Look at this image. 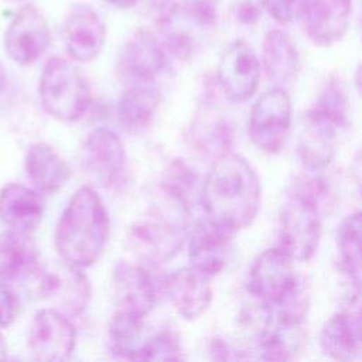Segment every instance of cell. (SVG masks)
<instances>
[{"instance_id":"1","label":"cell","mask_w":362,"mask_h":362,"mask_svg":"<svg viewBox=\"0 0 362 362\" xmlns=\"http://www.w3.org/2000/svg\"><path fill=\"white\" fill-rule=\"evenodd\" d=\"M199 194L206 218L233 233L255 221L260 205L256 171L242 156L229 151L215 158Z\"/></svg>"},{"instance_id":"2","label":"cell","mask_w":362,"mask_h":362,"mask_svg":"<svg viewBox=\"0 0 362 362\" xmlns=\"http://www.w3.org/2000/svg\"><path fill=\"white\" fill-rule=\"evenodd\" d=\"M107 211L92 187H81L66 204L57 229L55 247L68 264L88 267L102 255L109 239Z\"/></svg>"},{"instance_id":"3","label":"cell","mask_w":362,"mask_h":362,"mask_svg":"<svg viewBox=\"0 0 362 362\" xmlns=\"http://www.w3.org/2000/svg\"><path fill=\"white\" fill-rule=\"evenodd\" d=\"M293 263L280 247L264 250L250 267L247 290L272 313L304 321L310 297L307 284Z\"/></svg>"},{"instance_id":"4","label":"cell","mask_w":362,"mask_h":362,"mask_svg":"<svg viewBox=\"0 0 362 362\" xmlns=\"http://www.w3.org/2000/svg\"><path fill=\"white\" fill-rule=\"evenodd\" d=\"M328 192L318 178L297 182L284 202L279 219V245L291 260L307 262L321 239V214Z\"/></svg>"},{"instance_id":"5","label":"cell","mask_w":362,"mask_h":362,"mask_svg":"<svg viewBox=\"0 0 362 362\" xmlns=\"http://www.w3.org/2000/svg\"><path fill=\"white\" fill-rule=\"evenodd\" d=\"M216 23V8L211 0H188L165 10L158 21L164 48L180 59L197 55Z\"/></svg>"},{"instance_id":"6","label":"cell","mask_w":362,"mask_h":362,"mask_svg":"<svg viewBox=\"0 0 362 362\" xmlns=\"http://www.w3.org/2000/svg\"><path fill=\"white\" fill-rule=\"evenodd\" d=\"M38 93L45 112L59 122L81 119L90 105V89L85 76L61 57H52L45 62Z\"/></svg>"},{"instance_id":"7","label":"cell","mask_w":362,"mask_h":362,"mask_svg":"<svg viewBox=\"0 0 362 362\" xmlns=\"http://www.w3.org/2000/svg\"><path fill=\"white\" fill-rule=\"evenodd\" d=\"M31 293L65 315H79L90 300V283L86 276L72 264H41L25 280Z\"/></svg>"},{"instance_id":"8","label":"cell","mask_w":362,"mask_h":362,"mask_svg":"<svg viewBox=\"0 0 362 362\" xmlns=\"http://www.w3.org/2000/svg\"><path fill=\"white\" fill-rule=\"evenodd\" d=\"M188 236L184 215L156 214L136 221L127 232V246L133 255L148 263L173 259Z\"/></svg>"},{"instance_id":"9","label":"cell","mask_w":362,"mask_h":362,"mask_svg":"<svg viewBox=\"0 0 362 362\" xmlns=\"http://www.w3.org/2000/svg\"><path fill=\"white\" fill-rule=\"evenodd\" d=\"M168 66L167 51L158 38L146 28L134 31L122 45L117 57V74L130 85L156 86Z\"/></svg>"},{"instance_id":"10","label":"cell","mask_w":362,"mask_h":362,"mask_svg":"<svg viewBox=\"0 0 362 362\" xmlns=\"http://www.w3.org/2000/svg\"><path fill=\"white\" fill-rule=\"evenodd\" d=\"M291 122V102L286 90L276 86L262 93L253 103L249 134L256 147L276 153L286 141Z\"/></svg>"},{"instance_id":"11","label":"cell","mask_w":362,"mask_h":362,"mask_svg":"<svg viewBox=\"0 0 362 362\" xmlns=\"http://www.w3.org/2000/svg\"><path fill=\"white\" fill-rule=\"evenodd\" d=\"M51 31L44 14L34 4L21 6L8 21L3 45L11 61L30 65L48 49Z\"/></svg>"},{"instance_id":"12","label":"cell","mask_w":362,"mask_h":362,"mask_svg":"<svg viewBox=\"0 0 362 362\" xmlns=\"http://www.w3.org/2000/svg\"><path fill=\"white\" fill-rule=\"evenodd\" d=\"M85 161L93 175L109 189L120 191L130 180L129 160L120 137L107 127L92 130L83 146Z\"/></svg>"},{"instance_id":"13","label":"cell","mask_w":362,"mask_h":362,"mask_svg":"<svg viewBox=\"0 0 362 362\" xmlns=\"http://www.w3.org/2000/svg\"><path fill=\"white\" fill-rule=\"evenodd\" d=\"M27 341L35 359L59 362L72 355L76 331L68 315L45 307L34 314L28 327Z\"/></svg>"},{"instance_id":"14","label":"cell","mask_w":362,"mask_h":362,"mask_svg":"<svg viewBox=\"0 0 362 362\" xmlns=\"http://www.w3.org/2000/svg\"><path fill=\"white\" fill-rule=\"evenodd\" d=\"M216 78L228 99L245 102L253 96L260 79V65L256 54L243 40L230 42L222 51Z\"/></svg>"},{"instance_id":"15","label":"cell","mask_w":362,"mask_h":362,"mask_svg":"<svg viewBox=\"0 0 362 362\" xmlns=\"http://www.w3.org/2000/svg\"><path fill=\"white\" fill-rule=\"evenodd\" d=\"M65 49L76 62H90L100 54L106 40V25L98 11L86 3H74L64 18Z\"/></svg>"},{"instance_id":"16","label":"cell","mask_w":362,"mask_h":362,"mask_svg":"<svg viewBox=\"0 0 362 362\" xmlns=\"http://www.w3.org/2000/svg\"><path fill=\"white\" fill-rule=\"evenodd\" d=\"M352 0H301L300 18L304 33L318 47H331L346 33Z\"/></svg>"},{"instance_id":"17","label":"cell","mask_w":362,"mask_h":362,"mask_svg":"<svg viewBox=\"0 0 362 362\" xmlns=\"http://www.w3.org/2000/svg\"><path fill=\"white\" fill-rule=\"evenodd\" d=\"M320 346L324 355L335 361H354L361 356L362 337L358 294L324 322L320 334Z\"/></svg>"},{"instance_id":"18","label":"cell","mask_w":362,"mask_h":362,"mask_svg":"<svg viewBox=\"0 0 362 362\" xmlns=\"http://www.w3.org/2000/svg\"><path fill=\"white\" fill-rule=\"evenodd\" d=\"M232 235L208 218L197 222L188 240L189 266L209 279L219 274L230 256Z\"/></svg>"},{"instance_id":"19","label":"cell","mask_w":362,"mask_h":362,"mask_svg":"<svg viewBox=\"0 0 362 362\" xmlns=\"http://www.w3.org/2000/svg\"><path fill=\"white\" fill-rule=\"evenodd\" d=\"M116 311L144 320L157 300V287L148 272L137 264L119 262L113 272Z\"/></svg>"},{"instance_id":"20","label":"cell","mask_w":362,"mask_h":362,"mask_svg":"<svg viewBox=\"0 0 362 362\" xmlns=\"http://www.w3.org/2000/svg\"><path fill=\"white\" fill-rule=\"evenodd\" d=\"M209 277L191 266L178 269L163 280V291L175 311L185 320L201 317L212 301Z\"/></svg>"},{"instance_id":"21","label":"cell","mask_w":362,"mask_h":362,"mask_svg":"<svg viewBox=\"0 0 362 362\" xmlns=\"http://www.w3.org/2000/svg\"><path fill=\"white\" fill-rule=\"evenodd\" d=\"M260 327L255 337V352L260 359L287 361L294 358L303 342V322L277 320L262 308Z\"/></svg>"},{"instance_id":"22","label":"cell","mask_w":362,"mask_h":362,"mask_svg":"<svg viewBox=\"0 0 362 362\" xmlns=\"http://www.w3.org/2000/svg\"><path fill=\"white\" fill-rule=\"evenodd\" d=\"M42 214L44 201L35 189L20 182H10L0 189V221L10 229L31 233Z\"/></svg>"},{"instance_id":"23","label":"cell","mask_w":362,"mask_h":362,"mask_svg":"<svg viewBox=\"0 0 362 362\" xmlns=\"http://www.w3.org/2000/svg\"><path fill=\"white\" fill-rule=\"evenodd\" d=\"M337 129L310 109L305 112L298 137V156L308 171L324 170L332 160Z\"/></svg>"},{"instance_id":"24","label":"cell","mask_w":362,"mask_h":362,"mask_svg":"<svg viewBox=\"0 0 362 362\" xmlns=\"http://www.w3.org/2000/svg\"><path fill=\"white\" fill-rule=\"evenodd\" d=\"M40 266V253L30 233L13 229L0 233V279L27 280Z\"/></svg>"},{"instance_id":"25","label":"cell","mask_w":362,"mask_h":362,"mask_svg":"<svg viewBox=\"0 0 362 362\" xmlns=\"http://www.w3.org/2000/svg\"><path fill=\"white\" fill-rule=\"evenodd\" d=\"M24 170L31 184L44 194L58 192L69 178V167L47 143H34L24 157Z\"/></svg>"},{"instance_id":"26","label":"cell","mask_w":362,"mask_h":362,"mask_svg":"<svg viewBox=\"0 0 362 362\" xmlns=\"http://www.w3.org/2000/svg\"><path fill=\"white\" fill-rule=\"evenodd\" d=\"M160 105L156 86L130 85L117 102V120L122 129L133 136L144 134L153 124Z\"/></svg>"},{"instance_id":"27","label":"cell","mask_w":362,"mask_h":362,"mask_svg":"<svg viewBox=\"0 0 362 362\" xmlns=\"http://www.w3.org/2000/svg\"><path fill=\"white\" fill-rule=\"evenodd\" d=\"M300 65V54L290 35L281 30L267 31L263 41V66L267 78L284 86L296 79Z\"/></svg>"},{"instance_id":"28","label":"cell","mask_w":362,"mask_h":362,"mask_svg":"<svg viewBox=\"0 0 362 362\" xmlns=\"http://www.w3.org/2000/svg\"><path fill=\"white\" fill-rule=\"evenodd\" d=\"M192 137L198 148L218 157L229 151L233 141V127L218 106L205 103L192 123Z\"/></svg>"},{"instance_id":"29","label":"cell","mask_w":362,"mask_h":362,"mask_svg":"<svg viewBox=\"0 0 362 362\" xmlns=\"http://www.w3.org/2000/svg\"><path fill=\"white\" fill-rule=\"evenodd\" d=\"M338 269L359 290L361 286V212L349 214L337 232Z\"/></svg>"},{"instance_id":"30","label":"cell","mask_w":362,"mask_h":362,"mask_svg":"<svg viewBox=\"0 0 362 362\" xmlns=\"http://www.w3.org/2000/svg\"><path fill=\"white\" fill-rule=\"evenodd\" d=\"M310 110L327 120L337 130L346 127L349 123L351 106L344 83L338 78H329L321 88L317 100Z\"/></svg>"},{"instance_id":"31","label":"cell","mask_w":362,"mask_h":362,"mask_svg":"<svg viewBox=\"0 0 362 362\" xmlns=\"http://www.w3.org/2000/svg\"><path fill=\"white\" fill-rule=\"evenodd\" d=\"M182 348L171 332L163 331L143 338L129 356V361H180Z\"/></svg>"},{"instance_id":"32","label":"cell","mask_w":362,"mask_h":362,"mask_svg":"<svg viewBox=\"0 0 362 362\" xmlns=\"http://www.w3.org/2000/svg\"><path fill=\"white\" fill-rule=\"evenodd\" d=\"M20 314V298L8 284L0 279V328L10 327Z\"/></svg>"},{"instance_id":"33","label":"cell","mask_w":362,"mask_h":362,"mask_svg":"<svg viewBox=\"0 0 362 362\" xmlns=\"http://www.w3.org/2000/svg\"><path fill=\"white\" fill-rule=\"evenodd\" d=\"M269 14L280 24H288L298 17L301 0H262Z\"/></svg>"},{"instance_id":"34","label":"cell","mask_w":362,"mask_h":362,"mask_svg":"<svg viewBox=\"0 0 362 362\" xmlns=\"http://www.w3.org/2000/svg\"><path fill=\"white\" fill-rule=\"evenodd\" d=\"M262 0H233L232 14L235 20L243 25H253L262 17Z\"/></svg>"},{"instance_id":"35","label":"cell","mask_w":362,"mask_h":362,"mask_svg":"<svg viewBox=\"0 0 362 362\" xmlns=\"http://www.w3.org/2000/svg\"><path fill=\"white\" fill-rule=\"evenodd\" d=\"M16 92H17V88H16L14 78L0 62V112L11 106Z\"/></svg>"},{"instance_id":"36","label":"cell","mask_w":362,"mask_h":362,"mask_svg":"<svg viewBox=\"0 0 362 362\" xmlns=\"http://www.w3.org/2000/svg\"><path fill=\"white\" fill-rule=\"evenodd\" d=\"M209 352L212 354V358L215 359H243L242 355H239V352L232 348L228 342H225L223 339L215 338L211 342V348Z\"/></svg>"},{"instance_id":"37","label":"cell","mask_w":362,"mask_h":362,"mask_svg":"<svg viewBox=\"0 0 362 362\" xmlns=\"http://www.w3.org/2000/svg\"><path fill=\"white\" fill-rule=\"evenodd\" d=\"M109 4L117 7V8H130L133 7L139 0H106Z\"/></svg>"},{"instance_id":"38","label":"cell","mask_w":362,"mask_h":362,"mask_svg":"<svg viewBox=\"0 0 362 362\" xmlns=\"http://www.w3.org/2000/svg\"><path fill=\"white\" fill-rule=\"evenodd\" d=\"M6 352H7L6 344L3 342V339H1V337H0V359H4V358H6Z\"/></svg>"},{"instance_id":"39","label":"cell","mask_w":362,"mask_h":362,"mask_svg":"<svg viewBox=\"0 0 362 362\" xmlns=\"http://www.w3.org/2000/svg\"><path fill=\"white\" fill-rule=\"evenodd\" d=\"M13 1H21V0H13Z\"/></svg>"}]
</instances>
